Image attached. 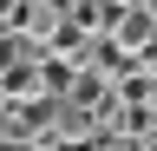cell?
Masks as SVG:
<instances>
[{
	"label": "cell",
	"instance_id": "7a4b0ae2",
	"mask_svg": "<svg viewBox=\"0 0 157 151\" xmlns=\"http://www.w3.org/2000/svg\"><path fill=\"white\" fill-rule=\"evenodd\" d=\"M59 99H72V105H85V112H92V105H105V99H111V85L98 79V72H85V66H78V72H72V85L59 92Z\"/></svg>",
	"mask_w": 157,
	"mask_h": 151
},
{
	"label": "cell",
	"instance_id": "3957f363",
	"mask_svg": "<svg viewBox=\"0 0 157 151\" xmlns=\"http://www.w3.org/2000/svg\"><path fill=\"white\" fill-rule=\"evenodd\" d=\"M111 7H137V0H111Z\"/></svg>",
	"mask_w": 157,
	"mask_h": 151
},
{
	"label": "cell",
	"instance_id": "6da1fadb",
	"mask_svg": "<svg viewBox=\"0 0 157 151\" xmlns=\"http://www.w3.org/2000/svg\"><path fill=\"white\" fill-rule=\"evenodd\" d=\"M151 40H157V20H151L144 7H124V13L111 20V46H124L131 59H144V53H151Z\"/></svg>",
	"mask_w": 157,
	"mask_h": 151
}]
</instances>
